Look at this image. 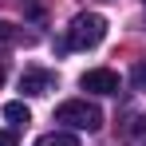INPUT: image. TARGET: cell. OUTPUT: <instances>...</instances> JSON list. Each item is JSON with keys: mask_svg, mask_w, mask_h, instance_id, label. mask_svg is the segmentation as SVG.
<instances>
[{"mask_svg": "<svg viewBox=\"0 0 146 146\" xmlns=\"http://www.w3.org/2000/svg\"><path fill=\"white\" fill-rule=\"evenodd\" d=\"M103 36H107V20L99 16V12H79L67 28V36H63V51H87V48H99L103 44Z\"/></svg>", "mask_w": 146, "mask_h": 146, "instance_id": "1", "label": "cell"}, {"mask_svg": "<svg viewBox=\"0 0 146 146\" xmlns=\"http://www.w3.org/2000/svg\"><path fill=\"white\" fill-rule=\"evenodd\" d=\"M55 122H63L71 130H99L103 126V111L95 103H87V99H67V103L55 107Z\"/></svg>", "mask_w": 146, "mask_h": 146, "instance_id": "2", "label": "cell"}, {"mask_svg": "<svg viewBox=\"0 0 146 146\" xmlns=\"http://www.w3.org/2000/svg\"><path fill=\"white\" fill-rule=\"evenodd\" d=\"M79 87L83 91H95V95H119V75L111 67H91V71L79 75Z\"/></svg>", "mask_w": 146, "mask_h": 146, "instance_id": "3", "label": "cell"}, {"mask_svg": "<svg viewBox=\"0 0 146 146\" xmlns=\"http://www.w3.org/2000/svg\"><path fill=\"white\" fill-rule=\"evenodd\" d=\"M20 91H24L28 99H40V95H48V91H55V71H48V67H28V71L20 75Z\"/></svg>", "mask_w": 146, "mask_h": 146, "instance_id": "4", "label": "cell"}, {"mask_svg": "<svg viewBox=\"0 0 146 146\" xmlns=\"http://www.w3.org/2000/svg\"><path fill=\"white\" fill-rule=\"evenodd\" d=\"M4 119L12 122V126H28L32 122V111L24 107V99H12V103H4Z\"/></svg>", "mask_w": 146, "mask_h": 146, "instance_id": "5", "label": "cell"}, {"mask_svg": "<svg viewBox=\"0 0 146 146\" xmlns=\"http://www.w3.org/2000/svg\"><path fill=\"white\" fill-rule=\"evenodd\" d=\"M36 146H79V138L67 134V130H51V134H40Z\"/></svg>", "mask_w": 146, "mask_h": 146, "instance_id": "6", "label": "cell"}, {"mask_svg": "<svg viewBox=\"0 0 146 146\" xmlns=\"http://www.w3.org/2000/svg\"><path fill=\"white\" fill-rule=\"evenodd\" d=\"M130 134H134V142H138V146H146V115H138V119H134Z\"/></svg>", "mask_w": 146, "mask_h": 146, "instance_id": "7", "label": "cell"}, {"mask_svg": "<svg viewBox=\"0 0 146 146\" xmlns=\"http://www.w3.org/2000/svg\"><path fill=\"white\" fill-rule=\"evenodd\" d=\"M134 87H138V91H146V63H138V67H134Z\"/></svg>", "mask_w": 146, "mask_h": 146, "instance_id": "8", "label": "cell"}, {"mask_svg": "<svg viewBox=\"0 0 146 146\" xmlns=\"http://www.w3.org/2000/svg\"><path fill=\"white\" fill-rule=\"evenodd\" d=\"M0 146H16V134L12 130H0Z\"/></svg>", "mask_w": 146, "mask_h": 146, "instance_id": "9", "label": "cell"}, {"mask_svg": "<svg viewBox=\"0 0 146 146\" xmlns=\"http://www.w3.org/2000/svg\"><path fill=\"white\" fill-rule=\"evenodd\" d=\"M8 36H12V32H8V24H0V40H8Z\"/></svg>", "mask_w": 146, "mask_h": 146, "instance_id": "10", "label": "cell"}, {"mask_svg": "<svg viewBox=\"0 0 146 146\" xmlns=\"http://www.w3.org/2000/svg\"><path fill=\"white\" fill-rule=\"evenodd\" d=\"M0 83H4V63H0Z\"/></svg>", "mask_w": 146, "mask_h": 146, "instance_id": "11", "label": "cell"}]
</instances>
